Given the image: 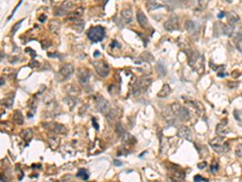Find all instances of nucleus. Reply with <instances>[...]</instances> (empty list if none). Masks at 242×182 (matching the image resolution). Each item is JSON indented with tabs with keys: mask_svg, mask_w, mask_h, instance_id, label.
Instances as JSON below:
<instances>
[{
	"mask_svg": "<svg viewBox=\"0 0 242 182\" xmlns=\"http://www.w3.org/2000/svg\"><path fill=\"white\" fill-rule=\"evenodd\" d=\"M240 75V72L238 71V70H233L232 73V76L233 78H235V79H236V78L239 77Z\"/></svg>",
	"mask_w": 242,
	"mask_h": 182,
	"instance_id": "393cba45",
	"label": "nucleus"
},
{
	"mask_svg": "<svg viewBox=\"0 0 242 182\" xmlns=\"http://www.w3.org/2000/svg\"><path fill=\"white\" fill-rule=\"evenodd\" d=\"M189 64L199 75L204 72V58L198 52H191Z\"/></svg>",
	"mask_w": 242,
	"mask_h": 182,
	"instance_id": "f257e3e1",
	"label": "nucleus"
},
{
	"mask_svg": "<svg viewBox=\"0 0 242 182\" xmlns=\"http://www.w3.org/2000/svg\"><path fill=\"white\" fill-rule=\"evenodd\" d=\"M99 55H100V53L99 51H95V53H94V57H98Z\"/></svg>",
	"mask_w": 242,
	"mask_h": 182,
	"instance_id": "2f4dec72",
	"label": "nucleus"
},
{
	"mask_svg": "<svg viewBox=\"0 0 242 182\" xmlns=\"http://www.w3.org/2000/svg\"><path fill=\"white\" fill-rule=\"evenodd\" d=\"M74 70V68L73 66V65L71 64H66L63 66L60 70V76H62V78H64V79H67L72 75L73 72Z\"/></svg>",
	"mask_w": 242,
	"mask_h": 182,
	"instance_id": "6e6552de",
	"label": "nucleus"
},
{
	"mask_svg": "<svg viewBox=\"0 0 242 182\" xmlns=\"http://www.w3.org/2000/svg\"><path fill=\"white\" fill-rule=\"evenodd\" d=\"M227 2H231V0H227Z\"/></svg>",
	"mask_w": 242,
	"mask_h": 182,
	"instance_id": "473e14b6",
	"label": "nucleus"
},
{
	"mask_svg": "<svg viewBox=\"0 0 242 182\" xmlns=\"http://www.w3.org/2000/svg\"><path fill=\"white\" fill-rule=\"evenodd\" d=\"M194 180L197 182H202V181H208V179H206L204 177H203L200 175H196L194 177Z\"/></svg>",
	"mask_w": 242,
	"mask_h": 182,
	"instance_id": "aec40b11",
	"label": "nucleus"
},
{
	"mask_svg": "<svg viewBox=\"0 0 242 182\" xmlns=\"http://www.w3.org/2000/svg\"><path fill=\"white\" fill-rule=\"evenodd\" d=\"M77 177L81 178L83 180H87L89 179V174H88V172H87V170L83 169V168L80 169L78 171V172L77 173Z\"/></svg>",
	"mask_w": 242,
	"mask_h": 182,
	"instance_id": "f3484780",
	"label": "nucleus"
},
{
	"mask_svg": "<svg viewBox=\"0 0 242 182\" xmlns=\"http://www.w3.org/2000/svg\"><path fill=\"white\" fill-rule=\"evenodd\" d=\"M178 135L181 138H184L186 139H188V140H191V130L186 127V126H181L180 128L178 129Z\"/></svg>",
	"mask_w": 242,
	"mask_h": 182,
	"instance_id": "1a4fd4ad",
	"label": "nucleus"
},
{
	"mask_svg": "<svg viewBox=\"0 0 242 182\" xmlns=\"http://www.w3.org/2000/svg\"><path fill=\"white\" fill-rule=\"evenodd\" d=\"M240 21L239 15L235 12H230L227 14V23L231 25H235Z\"/></svg>",
	"mask_w": 242,
	"mask_h": 182,
	"instance_id": "9d476101",
	"label": "nucleus"
},
{
	"mask_svg": "<svg viewBox=\"0 0 242 182\" xmlns=\"http://www.w3.org/2000/svg\"><path fill=\"white\" fill-rule=\"evenodd\" d=\"M216 133L218 135L224 136L230 132V129L227 127V120L224 119L220 123H219L216 126Z\"/></svg>",
	"mask_w": 242,
	"mask_h": 182,
	"instance_id": "0eeeda50",
	"label": "nucleus"
},
{
	"mask_svg": "<svg viewBox=\"0 0 242 182\" xmlns=\"http://www.w3.org/2000/svg\"><path fill=\"white\" fill-rule=\"evenodd\" d=\"M137 19L140 26L143 28H146L148 26V19L147 17L145 16V14L142 12H138L137 13Z\"/></svg>",
	"mask_w": 242,
	"mask_h": 182,
	"instance_id": "f8f14e48",
	"label": "nucleus"
},
{
	"mask_svg": "<svg viewBox=\"0 0 242 182\" xmlns=\"http://www.w3.org/2000/svg\"><path fill=\"white\" fill-rule=\"evenodd\" d=\"M234 31V25H224V34H225L226 36H231L233 33Z\"/></svg>",
	"mask_w": 242,
	"mask_h": 182,
	"instance_id": "a211bd4d",
	"label": "nucleus"
},
{
	"mask_svg": "<svg viewBox=\"0 0 242 182\" xmlns=\"http://www.w3.org/2000/svg\"><path fill=\"white\" fill-rule=\"evenodd\" d=\"M172 109L175 115L182 121H187L190 118V113L188 110L179 104H174L172 105Z\"/></svg>",
	"mask_w": 242,
	"mask_h": 182,
	"instance_id": "20e7f679",
	"label": "nucleus"
},
{
	"mask_svg": "<svg viewBox=\"0 0 242 182\" xmlns=\"http://www.w3.org/2000/svg\"><path fill=\"white\" fill-rule=\"evenodd\" d=\"M224 16H225L224 12H220V13L218 14V18H219V19H222V18H224Z\"/></svg>",
	"mask_w": 242,
	"mask_h": 182,
	"instance_id": "7c9ffc66",
	"label": "nucleus"
},
{
	"mask_svg": "<svg viewBox=\"0 0 242 182\" xmlns=\"http://www.w3.org/2000/svg\"><path fill=\"white\" fill-rule=\"evenodd\" d=\"M92 121H93V126H94V127L96 129V130H99V125L97 124L95 118L92 119Z\"/></svg>",
	"mask_w": 242,
	"mask_h": 182,
	"instance_id": "cd10ccee",
	"label": "nucleus"
},
{
	"mask_svg": "<svg viewBox=\"0 0 242 182\" xmlns=\"http://www.w3.org/2000/svg\"><path fill=\"white\" fill-rule=\"evenodd\" d=\"M235 154L237 157H242V144L237 146L236 150H235Z\"/></svg>",
	"mask_w": 242,
	"mask_h": 182,
	"instance_id": "6ab92c4d",
	"label": "nucleus"
},
{
	"mask_svg": "<svg viewBox=\"0 0 242 182\" xmlns=\"http://www.w3.org/2000/svg\"><path fill=\"white\" fill-rule=\"evenodd\" d=\"M93 64H94V66L97 73L101 77H106V75L109 74L110 69H109L108 65L106 62H104L103 61H97V62H94Z\"/></svg>",
	"mask_w": 242,
	"mask_h": 182,
	"instance_id": "39448f33",
	"label": "nucleus"
},
{
	"mask_svg": "<svg viewBox=\"0 0 242 182\" xmlns=\"http://www.w3.org/2000/svg\"><path fill=\"white\" fill-rule=\"evenodd\" d=\"M217 75L220 78H224V76H226V75H227V74H225L224 71H223V70H222V71H219V73L217 74Z\"/></svg>",
	"mask_w": 242,
	"mask_h": 182,
	"instance_id": "c85d7f7f",
	"label": "nucleus"
},
{
	"mask_svg": "<svg viewBox=\"0 0 242 182\" xmlns=\"http://www.w3.org/2000/svg\"><path fill=\"white\" fill-rule=\"evenodd\" d=\"M192 105L196 109V111L199 115H203L205 113V108L203 104L199 101H194L192 102Z\"/></svg>",
	"mask_w": 242,
	"mask_h": 182,
	"instance_id": "ddd939ff",
	"label": "nucleus"
},
{
	"mask_svg": "<svg viewBox=\"0 0 242 182\" xmlns=\"http://www.w3.org/2000/svg\"><path fill=\"white\" fill-rule=\"evenodd\" d=\"M207 166H208V163H207V162H205V161L198 163V164H197V167H198L199 169H203V168H205Z\"/></svg>",
	"mask_w": 242,
	"mask_h": 182,
	"instance_id": "5701e85b",
	"label": "nucleus"
},
{
	"mask_svg": "<svg viewBox=\"0 0 242 182\" xmlns=\"http://www.w3.org/2000/svg\"><path fill=\"white\" fill-rule=\"evenodd\" d=\"M114 164L116 165V166H121L122 165V163L119 161V160H114Z\"/></svg>",
	"mask_w": 242,
	"mask_h": 182,
	"instance_id": "c756f323",
	"label": "nucleus"
},
{
	"mask_svg": "<svg viewBox=\"0 0 242 182\" xmlns=\"http://www.w3.org/2000/svg\"><path fill=\"white\" fill-rule=\"evenodd\" d=\"M157 72L159 73V74H161V75H165V67L163 66L162 65H161V64H158V66H157Z\"/></svg>",
	"mask_w": 242,
	"mask_h": 182,
	"instance_id": "412c9836",
	"label": "nucleus"
},
{
	"mask_svg": "<svg viewBox=\"0 0 242 182\" xmlns=\"http://www.w3.org/2000/svg\"><path fill=\"white\" fill-rule=\"evenodd\" d=\"M121 14H122V16H123V18L124 19V20H125V22L127 24L132 22V12H131L130 11H128V10H124V11L122 12Z\"/></svg>",
	"mask_w": 242,
	"mask_h": 182,
	"instance_id": "2eb2a0df",
	"label": "nucleus"
},
{
	"mask_svg": "<svg viewBox=\"0 0 242 182\" xmlns=\"http://www.w3.org/2000/svg\"><path fill=\"white\" fill-rule=\"evenodd\" d=\"M218 167H219V165H218L217 163H214L211 166V172H215L218 170Z\"/></svg>",
	"mask_w": 242,
	"mask_h": 182,
	"instance_id": "4be33fe9",
	"label": "nucleus"
},
{
	"mask_svg": "<svg viewBox=\"0 0 242 182\" xmlns=\"http://www.w3.org/2000/svg\"><path fill=\"white\" fill-rule=\"evenodd\" d=\"M211 147L217 153H223L228 149L227 143H224V138L223 136H217L209 141Z\"/></svg>",
	"mask_w": 242,
	"mask_h": 182,
	"instance_id": "7ed1b4c3",
	"label": "nucleus"
},
{
	"mask_svg": "<svg viewBox=\"0 0 242 182\" xmlns=\"http://www.w3.org/2000/svg\"><path fill=\"white\" fill-rule=\"evenodd\" d=\"M170 92H171V88L169 86V84H164L162 89L160 90V92L157 93V96L160 97V98H164V97L169 96Z\"/></svg>",
	"mask_w": 242,
	"mask_h": 182,
	"instance_id": "9b49d317",
	"label": "nucleus"
},
{
	"mask_svg": "<svg viewBox=\"0 0 242 182\" xmlns=\"http://www.w3.org/2000/svg\"><path fill=\"white\" fill-rule=\"evenodd\" d=\"M165 29L167 31H174L178 29V19L176 15H173L165 23Z\"/></svg>",
	"mask_w": 242,
	"mask_h": 182,
	"instance_id": "423d86ee",
	"label": "nucleus"
},
{
	"mask_svg": "<svg viewBox=\"0 0 242 182\" xmlns=\"http://www.w3.org/2000/svg\"><path fill=\"white\" fill-rule=\"evenodd\" d=\"M106 36L105 29L102 26H95L92 27L91 29L87 32V36L88 38L93 42H99L103 40V38Z\"/></svg>",
	"mask_w": 242,
	"mask_h": 182,
	"instance_id": "f03ea898",
	"label": "nucleus"
},
{
	"mask_svg": "<svg viewBox=\"0 0 242 182\" xmlns=\"http://www.w3.org/2000/svg\"><path fill=\"white\" fill-rule=\"evenodd\" d=\"M237 40L239 41H242V32H239L237 34Z\"/></svg>",
	"mask_w": 242,
	"mask_h": 182,
	"instance_id": "bb28decb",
	"label": "nucleus"
},
{
	"mask_svg": "<svg viewBox=\"0 0 242 182\" xmlns=\"http://www.w3.org/2000/svg\"><path fill=\"white\" fill-rule=\"evenodd\" d=\"M23 2V0H20V2H19V4L17 5V6H16V7H15V9H14V10H13V12H12V15H11V16H10V17H9V19H11V17H12V16H13V15H14V14H15V11H16V10H17V9H18V7H19V5L21 4V2Z\"/></svg>",
	"mask_w": 242,
	"mask_h": 182,
	"instance_id": "a878e982",
	"label": "nucleus"
},
{
	"mask_svg": "<svg viewBox=\"0 0 242 182\" xmlns=\"http://www.w3.org/2000/svg\"><path fill=\"white\" fill-rule=\"evenodd\" d=\"M186 29L190 33H194V32H195L197 27H196V24L193 21L188 20L186 23Z\"/></svg>",
	"mask_w": 242,
	"mask_h": 182,
	"instance_id": "dca6fc26",
	"label": "nucleus"
},
{
	"mask_svg": "<svg viewBox=\"0 0 242 182\" xmlns=\"http://www.w3.org/2000/svg\"><path fill=\"white\" fill-rule=\"evenodd\" d=\"M238 85H239L238 82H228V83H227V86L231 88H235V87H238Z\"/></svg>",
	"mask_w": 242,
	"mask_h": 182,
	"instance_id": "b1692460",
	"label": "nucleus"
},
{
	"mask_svg": "<svg viewBox=\"0 0 242 182\" xmlns=\"http://www.w3.org/2000/svg\"><path fill=\"white\" fill-rule=\"evenodd\" d=\"M241 1H242V0H241Z\"/></svg>",
	"mask_w": 242,
	"mask_h": 182,
	"instance_id": "72a5a7b5",
	"label": "nucleus"
},
{
	"mask_svg": "<svg viewBox=\"0 0 242 182\" xmlns=\"http://www.w3.org/2000/svg\"><path fill=\"white\" fill-rule=\"evenodd\" d=\"M148 7H149V10H154L159 8V7H162L163 4L161 2V1H158V0H150L149 2V4H148Z\"/></svg>",
	"mask_w": 242,
	"mask_h": 182,
	"instance_id": "4468645a",
	"label": "nucleus"
}]
</instances>
